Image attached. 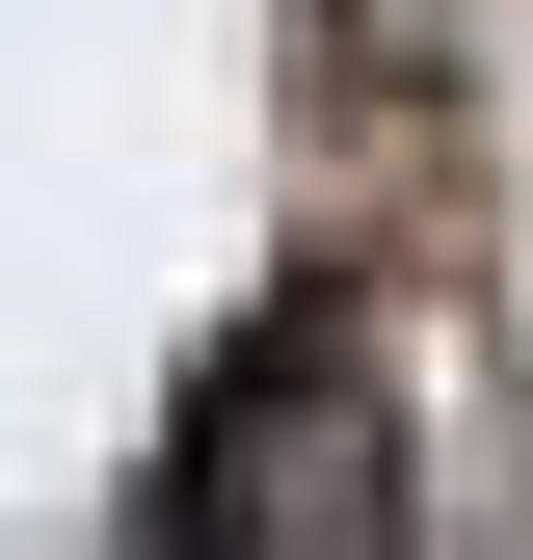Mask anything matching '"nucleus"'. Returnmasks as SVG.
Instances as JSON below:
<instances>
[{"mask_svg":"<svg viewBox=\"0 0 533 560\" xmlns=\"http://www.w3.org/2000/svg\"><path fill=\"white\" fill-rule=\"evenodd\" d=\"M400 400H374V347L347 320H266V347H214V400H187V454H161V534H294V560H347V534H400Z\"/></svg>","mask_w":533,"mask_h":560,"instance_id":"obj_1","label":"nucleus"}]
</instances>
